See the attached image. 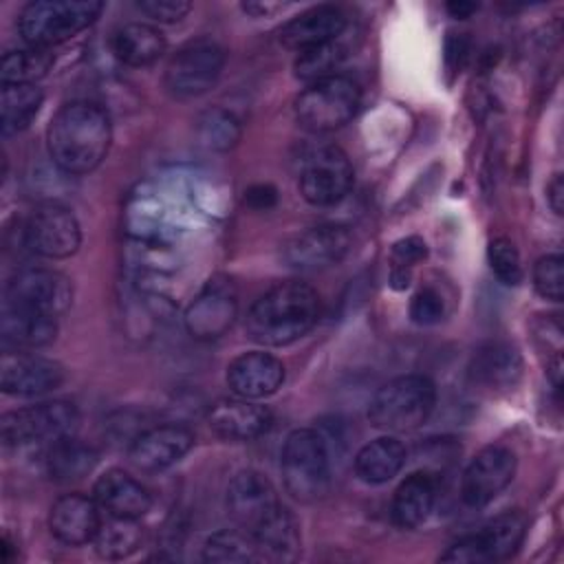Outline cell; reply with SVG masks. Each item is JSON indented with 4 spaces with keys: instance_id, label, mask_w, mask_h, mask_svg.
Segmentation results:
<instances>
[{
    "instance_id": "cell-1",
    "label": "cell",
    "mask_w": 564,
    "mask_h": 564,
    "mask_svg": "<svg viewBox=\"0 0 564 564\" xmlns=\"http://www.w3.org/2000/svg\"><path fill=\"white\" fill-rule=\"evenodd\" d=\"M112 139L110 117L95 101H70L51 119L46 141L53 163L66 174H88L106 156Z\"/></svg>"
},
{
    "instance_id": "cell-2",
    "label": "cell",
    "mask_w": 564,
    "mask_h": 564,
    "mask_svg": "<svg viewBox=\"0 0 564 564\" xmlns=\"http://www.w3.org/2000/svg\"><path fill=\"white\" fill-rule=\"evenodd\" d=\"M319 317L313 286L289 280L262 293L247 313V335L264 346H286L306 335Z\"/></svg>"
},
{
    "instance_id": "cell-3",
    "label": "cell",
    "mask_w": 564,
    "mask_h": 564,
    "mask_svg": "<svg viewBox=\"0 0 564 564\" xmlns=\"http://www.w3.org/2000/svg\"><path fill=\"white\" fill-rule=\"evenodd\" d=\"M436 403V388L423 375H403L377 390L370 401L368 419L388 432L416 430L427 421Z\"/></svg>"
},
{
    "instance_id": "cell-4",
    "label": "cell",
    "mask_w": 564,
    "mask_h": 564,
    "mask_svg": "<svg viewBox=\"0 0 564 564\" xmlns=\"http://www.w3.org/2000/svg\"><path fill=\"white\" fill-rule=\"evenodd\" d=\"M101 9L97 0H35L22 9L18 29L29 46L48 48L90 26Z\"/></svg>"
},
{
    "instance_id": "cell-5",
    "label": "cell",
    "mask_w": 564,
    "mask_h": 564,
    "mask_svg": "<svg viewBox=\"0 0 564 564\" xmlns=\"http://www.w3.org/2000/svg\"><path fill=\"white\" fill-rule=\"evenodd\" d=\"M282 480L286 491L302 500L313 502L330 487V465L324 438L308 427L293 430L282 447Z\"/></svg>"
},
{
    "instance_id": "cell-6",
    "label": "cell",
    "mask_w": 564,
    "mask_h": 564,
    "mask_svg": "<svg viewBox=\"0 0 564 564\" xmlns=\"http://www.w3.org/2000/svg\"><path fill=\"white\" fill-rule=\"evenodd\" d=\"M361 101L359 86L346 75L308 84L295 99V117L311 132H328L348 123Z\"/></svg>"
},
{
    "instance_id": "cell-7",
    "label": "cell",
    "mask_w": 564,
    "mask_h": 564,
    "mask_svg": "<svg viewBox=\"0 0 564 564\" xmlns=\"http://www.w3.org/2000/svg\"><path fill=\"white\" fill-rule=\"evenodd\" d=\"M79 425V412L68 401H46L15 412H7L0 419V436L4 447L42 445L48 447L59 438L73 436Z\"/></svg>"
},
{
    "instance_id": "cell-8",
    "label": "cell",
    "mask_w": 564,
    "mask_h": 564,
    "mask_svg": "<svg viewBox=\"0 0 564 564\" xmlns=\"http://www.w3.org/2000/svg\"><path fill=\"white\" fill-rule=\"evenodd\" d=\"M225 51L209 37H198L183 44L165 68V88L174 97H196L207 93L220 77Z\"/></svg>"
},
{
    "instance_id": "cell-9",
    "label": "cell",
    "mask_w": 564,
    "mask_h": 564,
    "mask_svg": "<svg viewBox=\"0 0 564 564\" xmlns=\"http://www.w3.org/2000/svg\"><path fill=\"white\" fill-rule=\"evenodd\" d=\"M527 531V520L518 511H509L498 516L496 520L487 522L474 533L463 535L456 540L443 555V562H467V564H482V562H500L511 557L518 546L522 544Z\"/></svg>"
},
{
    "instance_id": "cell-10",
    "label": "cell",
    "mask_w": 564,
    "mask_h": 564,
    "mask_svg": "<svg viewBox=\"0 0 564 564\" xmlns=\"http://www.w3.org/2000/svg\"><path fill=\"white\" fill-rule=\"evenodd\" d=\"M352 165L341 148L322 145L308 152L300 170V192L306 203L326 207L339 203L352 187Z\"/></svg>"
},
{
    "instance_id": "cell-11",
    "label": "cell",
    "mask_w": 564,
    "mask_h": 564,
    "mask_svg": "<svg viewBox=\"0 0 564 564\" xmlns=\"http://www.w3.org/2000/svg\"><path fill=\"white\" fill-rule=\"evenodd\" d=\"M70 300V280L51 269H24L9 280L4 291V304L24 306L51 317L66 313Z\"/></svg>"
},
{
    "instance_id": "cell-12",
    "label": "cell",
    "mask_w": 564,
    "mask_h": 564,
    "mask_svg": "<svg viewBox=\"0 0 564 564\" xmlns=\"http://www.w3.org/2000/svg\"><path fill=\"white\" fill-rule=\"evenodd\" d=\"M26 247L44 258H68L79 249L82 231L75 214L57 203L33 209L24 227Z\"/></svg>"
},
{
    "instance_id": "cell-13",
    "label": "cell",
    "mask_w": 564,
    "mask_h": 564,
    "mask_svg": "<svg viewBox=\"0 0 564 564\" xmlns=\"http://www.w3.org/2000/svg\"><path fill=\"white\" fill-rule=\"evenodd\" d=\"M352 236L344 225H317L295 234L282 249L284 262L295 271H319L344 260Z\"/></svg>"
},
{
    "instance_id": "cell-14",
    "label": "cell",
    "mask_w": 564,
    "mask_h": 564,
    "mask_svg": "<svg viewBox=\"0 0 564 564\" xmlns=\"http://www.w3.org/2000/svg\"><path fill=\"white\" fill-rule=\"evenodd\" d=\"M516 456L502 445H487L467 465L460 480V498L467 507L489 505L513 478Z\"/></svg>"
},
{
    "instance_id": "cell-15",
    "label": "cell",
    "mask_w": 564,
    "mask_h": 564,
    "mask_svg": "<svg viewBox=\"0 0 564 564\" xmlns=\"http://www.w3.org/2000/svg\"><path fill=\"white\" fill-rule=\"evenodd\" d=\"M238 313L236 289L227 278L209 280L185 311V326L196 339H216L225 335Z\"/></svg>"
},
{
    "instance_id": "cell-16",
    "label": "cell",
    "mask_w": 564,
    "mask_h": 564,
    "mask_svg": "<svg viewBox=\"0 0 564 564\" xmlns=\"http://www.w3.org/2000/svg\"><path fill=\"white\" fill-rule=\"evenodd\" d=\"M278 507V494L262 474L245 469L231 478L227 487V511L247 533H253Z\"/></svg>"
},
{
    "instance_id": "cell-17",
    "label": "cell",
    "mask_w": 564,
    "mask_h": 564,
    "mask_svg": "<svg viewBox=\"0 0 564 564\" xmlns=\"http://www.w3.org/2000/svg\"><path fill=\"white\" fill-rule=\"evenodd\" d=\"M64 381V368L40 355L4 352L0 359V388L7 394L37 397L46 394Z\"/></svg>"
},
{
    "instance_id": "cell-18",
    "label": "cell",
    "mask_w": 564,
    "mask_h": 564,
    "mask_svg": "<svg viewBox=\"0 0 564 564\" xmlns=\"http://www.w3.org/2000/svg\"><path fill=\"white\" fill-rule=\"evenodd\" d=\"M194 445V434L185 425L167 423L141 432L130 445V463L141 471H161L178 463Z\"/></svg>"
},
{
    "instance_id": "cell-19",
    "label": "cell",
    "mask_w": 564,
    "mask_h": 564,
    "mask_svg": "<svg viewBox=\"0 0 564 564\" xmlns=\"http://www.w3.org/2000/svg\"><path fill=\"white\" fill-rule=\"evenodd\" d=\"M227 383L236 397L262 399L284 383V366L269 352H242L227 366Z\"/></svg>"
},
{
    "instance_id": "cell-20",
    "label": "cell",
    "mask_w": 564,
    "mask_h": 564,
    "mask_svg": "<svg viewBox=\"0 0 564 564\" xmlns=\"http://www.w3.org/2000/svg\"><path fill=\"white\" fill-rule=\"evenodd\" d=\"M346 29V15L333 4L313 7L280 29V44L289 51L302 53L339 40Z\"/></svg>"
},
{
    "instance_id": "cell-21",
    "label": "cell",
    "mask_w": 564,
    "mask_h": 564,
    "mask_svg": "<svg viewBox=\"0 0 564 564\" xmlns=\"http://www.w3.org/2000/svg\"><path fill=\"white\" fill-rule=\"evenodd\" d=\"M212 432L225 441H253L271 425V412L249 399H220L207 414Z\"/></svg>"
},
{
    "instance_id": "cell-22",
    "label": "cell",
    "mask_w": 564,
    "mask_h": 564,
    "mask_svg": "<svg viewBox=\"0 0 564 564\" xmlns=\"http://www.w3.org/2000/svg\"><path fill=\"white\" fill-rule=\"evenodd\" d=\"M93 498L108 516L121 518H141L152 507L150 491L128 471L108 469L95 482Z\"/></svg>"
},
{
    "instance_id": "cell-23",
    "label": "cell",
    "mask_w": 564,
    "mask_h": 564,
    "mask_svg": "<svg viewBox=\"0 0 564 564\" xmlns=\"http://www.w3.org/2000/svg\"><path fill=\"white\" fill-rule=\"evenodd\" d=\"M97 507H99L97 500L84 494L62 496L51 507V516H48L51 533L68 546H79L90 542L101 522Z\"/></svg>"
},
{
    "instance_id": "cell-24",
    "label": "cell",
    "mask_w": 564,
    "mask_h": 564,
    "mask_svg": "<svg viewBox=\"0 0 564 564\" xmlns=\"http://www.w3.org/2000/svg\"><path fill=\"white\" fill-rule=\"evenodd\" d=\"M520 375H522L520 352L507 341L482 344L469 361L471 381L487 390H509L518 383Z\"/></svg>"
},
{
    "instance_id": "cell-25",
    "label": "cell",
    "mask_w": 564,
    "mask_h": 564,
    "mask_svg": "<svg viewBox=\"0 0 564 564\" xmlns=\"http://www.w3.org/2000/svg\"><path fill=\"white\" fill-rule=\"evenodd\" d=\"M0 335L7 348H18V350L42 348L55 339L57 317H51L24 306L4 304Z\"/></svg>"
},
{
    "instance_id": "cell-26",
    "label": "cell",
    "mask_w": 564,
    "mask_h": 564,
    "mask_svg": "<svg viewBox=\"0 0 564 564\" xmlns=\"http://www.w3.org/2000/svg\"><path fill=\"white\" fill-rule=\"evenodd\" d=\"M434 500V476L430 471H414L397 487L390 505V518L399 529H414L427 520Z\"/></svg>"
},
{
    "instance_id": "cell-27",
    "label": "cell",
    "mask_w": 564,
    "mask_h": 564,
    "mask_svg": "<svg viewBox=\"0 0 564 564\" xmlns=\"http://www.w3.org/2000/svg\"><path fill=\"white\" fill-rule=\"evenodd\" d=\"M165 46L167 42L163 33L143 22L123 24L112 35V53L128 66H148L156 62L165 53Z\"/></svg>"
},
{
    "instance_id": "cell-28",
    "label": "cell",
    "mask_w": 564,
    "mask_h": 564,
    "mask_svg": "<svg viewBox=\"0 0 564 564\" xmlns=\"http://www.w3.org/2000/svg\"><path fill=\"white\" fill-rule=\"evenodd\" d=\"M405 458H408V452L397 438L381 436L377 441H370L357 452L355 474L364 482L381 485L401 471V467L405 465Z\"/></svg>"
},
{
    "instance_id": "cell-29",
    "label": "cell",
    "mask_w": 564,
    "mask_h": 564,
    "mask_svg": "<svg viewBox=\"0 0 564 564\" xmlns=\"http://www.w3.org/2000/svg\"><path fill=\"white\" fill-rule=\"evenodd\" d=\"M42 90L35 84H2L0 128L4 137L22 132L42 106Z\"/></svg>"
},
{
    "instance_id": "cell-30",
    "label": "cell",
    "mask_w": 564,
    "mask_h": 564,
    "mask_svg": "<svg viewBox=\"0 0 564 564\" xmlns=\"http://www.w3.org/2000/svg\"><path fill=\"white\" fill-rule=\"evenodd\" d=\"M97 463V452L79 438L66 436L48 447L46 469L57 482H70L84 478Z\"/></svg>"
},
{
    "instance_id": "cell-31",
    "label": "cell",
    "mask_w": 564,
    "mask_h": 564,
    "mask_svg": "<svg viewBox=\"0 0 564 564\" xmlns=\"http://www.w3.org/2000/svg\"><path fill=\"white\" fill-rule=\"evenodd\" d=\"M251 535L258 542L260 553H267L275 560H293L300 551L297 522L282 505Z\"/></svg>"
},
{
    "instance_id": "cell-32",
    "label": "cell",
    "mask_w": 564,
    "mask_h": 564,
    "mask_svg": "<svg viewBox=\"0 0 564 564\" xmlns=\"http://www.w3.org/2000/svg\"><path fill=\"white\" fill-rule=\"evenodd\" d=\"M143 531L137 522V518H121V516H108L99 522V529L93 538L97 553L104 560H123L132 555L141 544Z\"/></svg>"
},
{
    "instance_id": "cell-33",
    "label": "cell",
    "mask_w": 564,
    "mask_h": 564,
    "mask_svg": "<svg viewBox=\"0 0 564 564\" xmlns=\"http://www.w3.org/2000/svg\"><path fill=\"white\" fill-rule=\"evenodd\" d=\"M53 55L42 46H26L9 51L0 62V82L2 84H35L48 73Z\"/></svg>"
},
{
    "instance_id": "cell-34",
    "label": "cell",
    "mask_w": 564,
    "mask_h": 564,
    "mask_svg": "<svg viewBox=\"0 0 564 564\" xmlns=\"http://www.w3.org/2000/svg\"><path fill=\"white\" fill-rule=\"evenodd\" d=\"M203 557L207 562H223V564L236 562V564H240V562L258 560L260 557V546L253 540V535L247 533L245 529L242 531L223 529V531L212 533L205 540Z\"/></svg>"
},
{
    "instance_id": "cell-35",
    "label": "cell",
    "mask_w": 564,
    "mask_h": 564,
    "mask_svg": "<svg viewBox=\"0 0 564 564\" xmlns=\"http://www.w3.org/2000/svg\"><path fill=\"white\" fill-rule=\"evenodd\" d=\"M344 57H346V48L339 44V40H335V42L297 53L293 70H295L297 79H302L306 84H315L319 79L337 75L335 70L339 68Z\"/></svg>"
},
{
    "instance_id": "cell-36",
    "label": "cell",
    "mask_w": 564,
    "mask_h": 564,
    "mask_svg": "<svg viewBox=\"0 0 564 564\" xmlns=\"http://www.w3.org/2000/svg\"><path fill=\"white\" fill-rule=\"evenodd\" d=\"M198 132H200V139L207 148L227 150L238 141L240 126H238V121L231 112L216 108V110H209V112L203 115Z\"/></svg>"
},
{
    "instance_id": "cell-37",
    "label": "cell",
    "mask_w": 564,
    "mask_h": 564,
    "mask_svg": "<svg viewBox=\"0 0 564 564\" xmlns=\"http://www.w3.org/2000/svg\"><path fill=\"white\" fill-rule=\"evenodd\" d=\"M487 258H489V267L494 271V275L507 284V286H516L518 282H522V264H520V253L516 249V245L509 238H496L489 242L487 249Z\"/></svg>"
},
{
    "instance_id": "cell-38",
    "label": "cell",
    "mask_w": 564,
    "mask_h": 564,
    "mask_svg": "<svg viewBox=\"0 0 564 564\" xmlns=\"http://www.w3.org/2000/svg\"><path fill=\"white\" fill-rule=\"evenodd\" d=\"M535 291L551 302H560L564 295V260L560 253L542 256L533 267Z\"/></svg>"
},
{
    "instance_id": "cell-39",
    "label": "cell",
    "mask_w": 564,
    "mask_h": 564,
    "mask_svg": "<svg viewBox=\"0 0 564 564\" xmlns=\"http://www.w3.org/2000/svg\"><path fill=\"white\" fill-rule=\"evenodd\" d=\"M443 311H445L443 297L432 286H425V289L416 291L412 302H410V317H412V322H416L421 326L436 324L443 317Z\"/></svg>"
},
{
    "instance_id": "cell-40",
    "label": "cell",
    "mask_w": 564,
    "mask_h": 564,
    "mask_svg": "<svg viewBox=\"0 0 564 564\" xmlns=\"http://www.w3.org/2000/svg\"><path fill=\"white\" fill-rule=\"evenodd\" d=\"M137 9L156 22H178L189 13L192 4L185 0H139Z\"/></svg>"
},
{
    "instance_id": "cell-41",
    "label": "cell",
    "mask_w": 564,
    "mask_h": 564,
    "mask_svg": "<svg viewBox=\"0 0 564 564\" xmlns=\"http://www.w3.org/2000/svg\"><path fill=\"white\" fill-rule=\"evenodd\" d=\"M392 256L399 267H412L414 262H419L427 256V247L419 236H408L394 245Z\"/></svg>"
},
{
    "instance_id": "cell-42",
    "label": "cell",
    "mask_w": 564,
    "mask_h": 564,
    "mask_svg": "<svg viewBox=\"0 0 564 564\" xmlns=\"http://www.w3.org/2000/svg\"><path fill=\"white\" fill-rule=\"evenodd\" d=\"M275 198H278V192L273 185L269 183H260V185H253L245 192V203L253 209H269L275 205Z\"/></svg>"
},
{
    "instance_id": "cell-43",
    "label": "cell",
    "mask_w": 564,
    "mask_h": 564,
    "mask_svg": "<svg viewBox=\"0 0 564 564\" xmlns=\"http://www.w3.org/2000/svg\"><path fill=\"white\" fill-rule=\"evenodd\" d=\"M465 55H467V40L463 35L449 37L447 44H445V62H447V66L460 68Z\"/></svg>"
},
{
    "instance_id": "cell-44",
    "label": "cell",
    "mask_w": 564,
    "mask_h": 564,
    "mask_svg": "<svg viewBox=\"0 0 564 564\" xmlns=\"http://www.w3.org/2000/svg\"><path fill=\"white\" fill-rule=\"evenodd\" d=\"M546 200H549L551 209L560 216L562 209H564V181H562V174H555L553 181L549 183V187H546Z\"/></svg>"
},
{
    "instance_id": "cell-45",
    "label": "cell",
    "mask_w": 564,
    "mask_h": 564,
    "mask_svg": "<svg viewBox=\"0 0 564 564\" xmlns=\"http://www.w3.org/2000/svg\"><path fill=\"white\" fill-rule=\"evenodd\" d=\"M286 4H280V2H242V11L256 15V18H267L280 9H284Z\"/></svg>"
},
{
    "instance_id": "cell-46",
    "label": "cell",
    "mask_w": 564,
    "mask_h": 564,
    "mask_svg": "<svg viewBox=\"0 0 564 564\" xmlns=\"http://www.w3.org/2000/svg\"><path fill=\"white\" fill-rule=\"evenodd\" d=\"M447 13L452 15V18H469L476 9H478V4H474V2H465V0H452V2H447Z\"/></svg>"
}]
</instances>
